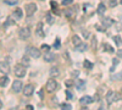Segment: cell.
Masks as SVG:
<instances>
[{
  "instance_id": "obj_38",
  "label": "cell",
  "mask_w": 122,
  "mask_h": 110,
  "mask_svg": "<svg viewBox=\"0 0 122 110\" xmlns=\"http://www.w3.org/2000/svg\"><path fill=\"white\" fill-rule=\"evenodd\" d=\"M65 84H66L67 87H71V86H72V84H73V82H72V81H71V79H66V82H65Z\"/></svg>"
},
{
  "instance_id": "obj_26",
  "label": "cell",
  "mask_w": 122,
  "mask_h": 110,
  "mask_svg": "<svg viewBox=\"0 0 122 110\" xmlns=\"http://www.w3.org/2000/svg\"><path fill=\"white\" fill-rule=\"evenodd\" d=\"M45 20H46V22L49 23V25H51L54 21H53V17H51V15H50V14H48L46 16H45Z\"/></svg>"
},
{
  "instance_id": "obj_21",
  "label": "cell",
  "mask_w": 122,
  "mask_h": 110,
  "mask_svg": "<svg viewBox=\"0 0 122 110\" xmlns=\"http://www.w3.org/2000/svg\"><path fill=\"white\" fill-rule=\"evenodd\" d=\"M21 64H22L23 66H28V65H29V58H28L27 55H25V56L21 59Z\"/></svg>"
},
{
  "instance_id": "obj_16",
  "label": "cell",
  "mask_w": 122,
  "mask_h": 110,
  "mask_svg": "<svg viewBox=\"0 0 122 110\" xmlns=\"http://www.w3.org/2000/svg\"><path fill=\"white\" fill-rule=\"evenodd\" d=\"M87 49H88V45L84 44V43H81V44L76 45V50H77V52H81V53H82V52H86Z\"/></svg>"
},
{
  "instance_id": "obj_27",
  "label": "cell",
  "mask_w": 122,
  "mask_h": 110,
  "mask_svg": "<svg viewBox=\"0 0 122 110\" xmlns=\"http://www.w3.org/2000/svg\"><path fill=\"white\" fill-rule=\"evenodd\" d=\"M117 5V0H109V6L110 7H115Z\"/></svg>"
},
{
  "instance_id": "obj_48",
  "label": "cell",
  "mask_w": 122,
  "mask_h": 110,
  "mask_svg": "<svg viewBox=\"0 0 122 110\" xmlns=\"http://www.w3.org/2000/svg\"><path fill=\"white\" fill-rule=\"evenodd\" d=\"M121 43H122V42H121Z\"/></svg>"
},
{
  "instance_id": "obj_2",
  "label": "cell",
  "mask_w": 122,
  "mask_h": 110,
  "mask_svg": "<svg viewBox=\"0 0 122 110\" xmlns=\"http://www.w3.org/2000/svg\"><path fill=\"white\" fill-rule=\"evenodd\" d=\"M25 10H26V14H27L28 16H32V15L37 11V5L33 4V3L26 4V5H25Z\"/></svg>"
},
{
  "instance_id": "obj_13",
  "label": "cell",
  "mask_w": 122,
  "mask_h": 110,
  "mask_svg": "<svg viewBox=\"0 0 122 110\" xmlns=\"http://www.w3.org/2000/svg\"><path fill=\"white\" fill-rule=\"evenodd\" d=\"M54 59H55V55H54L53 53L46 52V53L44 54V60H45L46 63H51V61H54Z\"/></svg>"
},
{
  "instance_id": "obj_31",
  "label": "cell",
  "mask_w": 122,
  "mask_h": 110,
  "mask_svg": "<svg viewBox=\"0 0 122 110\" xmlns=\"http://www.w3.org/2000/svg\"><path fill=\"white\" fill-rule=\"evenodd\" d=\"M121 99H122V94H121V93H116V92H115V102L121 100Z\"/></svg>"
},
{
  "instance_id": "obj_46",
  "label": "cell",
  "mask_w": 122,
  "mask_h": 110,
  "mask_svg": "<svg viewBox=\"0 0 122 110\" xmlns=\"http://www.w3.org/2000/svg\"><path fill=\"white\" fill-rule=\"evenodd\" d=\"M121 21H122V16H121Z\"/></svg>"
},
{
  "instance_id": "obj_7",
  "label": "cell",
  "mask_w": 122,
  "mask_h": 110,
  "mask_svg": "<svg viewBox=\"0 0 122 110\" xmlns=\"http://www.w3.org/2000/svg\"><path fill=\"white\" fill-rule=\"evenodd\" d=\"M95 100V99L93 98V97H90V95H84V97H82L79 99V103L82 104V105H88V104H92Z\"/></svg>"
},
{
  "instance_id": "obj_14",
  "label": "cell",
  "mask_w": 122,
  "mask_h": 110,
  "mask_svg": "<svg viewBox=\"0 0 122 110\" xmlns=\"http://www.w3.org/2000/svg\"><path fill=\"white\" fill-rule=\"evenodd\" d=\"M86 87V82L83 81V79H77V82H76V88L78 89V91H83Z\"/></svg>"
},
{
  "instance_id": "obj_33",
  "label": "cell",
  "mask_w": 122,
  "mask_h": 110,
  "mask_svg": "<svg viewBox=\"0 0 122 110\" xmlns=\"http://www.w3.org/2000/svg\"><path fill=\"white\" fill-rule=\"evenodd\" d=\"M114 41H115V43L118 45V44H121V38H120V36H115L114 37Z\"/></svg>"
},
{
  "instance_id": "obj_43",
  "label": "cell",
  "mask_w": 122,
  "mask_h": 110,
  "mask_svg": "<svg viewBox=\"0 0 122 110\" xmlns=\"http://www.w3.org/2000/svg\"><path fill=\"white\" fill-rule=\"evenodd\" d=\"M27 109H29V110H33V106H32V105H27Z\"/></svg>"
},
{
  "instance_id": "obj_36",
  "label": "cell",
  "mask_w": 122,
  "mask_h": 110,
  "mask_svg": "<svg viewBox=\"0 0 122 110\" xmlns=\"http://www.w3.org/2000/svg\"><path fill=\"white\" fill-rule=\"evenodd\" d=\"M66 97H67V99H72V98H73L72 93H71V92L68 91V89H67V91H66Z\"/></svg>"
},
{
  "instance_id": "obj_24",
  "label": "cell",
  "mask_w": 122,
  "mask_h": 110,
  "mask_svg": "<svg viewBox=\"0 0 122 110\" xmlns=\"http://www.w3.org/2000/svg\"><path fill=\"white\" fill-rule=\"evenodd\" d=\"M90 48L93 49V50L97 49V38L94 36H92V45H90Z\"/></svg>"
},
{
  "instance_id": "obj_22",
  "label": "cell",
  "mask_w": 122,
  "mask_h": 110,
  "mask_svg": "<svg viewBox=\"0 0 122 110\" xmlns=\"http://www.w3.org/2000/svg\"><path fill=\"white\" fill-rule=\"evenodd\" d=\"M111 79H114V81H121V79H122V71H121V72H118L117 75L111 76Z\"/></svg>"
},
{
  "instance_id": "obj_30",
  "label": "cell",
  "mask_w": 122,
  "mask_h": 110,
  "mask_svg": "<svg viewBox=\"0 0 122 110\" xmlns=\"http://www.w3.org/2000/svg\"><path fill=\"white\" fill-rule=\"evenodd\" d=\"M5 3L7 5H16L17 4V0H5Z\"/></svg>"
},
{
  "instance_id": "obj_19",
  "label": "cell",
  "mask_w": 122,
  "mask_h": 110,
  "mask_svg": "<svg viewBox=\"0 0 122 110\" xmlns=\"http://www.w3.org/2000/svg\"><path fill=\"white\" fill-rule=\"evenodd\" d=\"M105 11H106V6H105L103 3L99 4V5H98V14H99V15H103Z\"/></svg>"
},
{
  "instance_id": "obj_4",
  "label": "cell",
  "mask_w": 122,
  "mask_h": 110,
  "mask_svg": "<svg viewBox=\"0 0 122 110\" xmlns=\"http://www.w3.org/2000/svg\"><path fill=\"white\" fill-rule=\"evenodd\" d=\"M29 36H30V31H29L28 28H26V27L20 28V31H18V37L21 38V39L26 41V39H28V38H29Z\"/></svg>"
},
{
  "instance_id": "obj_9",
  "label": "cell",
  "mask_w": 122,
  "mask_h": 110,
  "mask_svg": "<svg viewBox=\"0 0 122 110\" xmlns=\"http://www.w3.org/2000/svg\"><path fill=\"white\" fill-rule=\"evenodd\" d=\"M0 71H1L3 73H5V75H7L10 72V65H9L7 61H1L0 63Z\"/></svg>"
},
{
  "instance_id": "obj_34",
  "label": "cell",
  "mask_w": 122,
  "mask_h": 110,
  "mask_svg": "<svg viewBox=\"0 0 122 110\" xmlns=\"http://www.w3.org/2000/svg\"><path fill=\"white\" fill-rule=\"evenodd\" d=\"M11 25H14V21H12V18H7V22L5 23V27H7V26H11Z\"/></svg>"
},
{
  "instance_id": "obj_6",
  "label": "cell",
  "mask_w": 122,
  "mask_h": 110,
  "mask_svg": "<svg viewBox=\"0 0 122 110\" xmlns=\"http://www.w3.org/2000/svg\"><path fill=\"white\" fill-rule=\"evenodd\" d=\"M12 91H14L15 93H18V92L23 91V84H22V82L20 81V79H16V81H14V83H12Z\"/></svg>"
},
{
  "instance_id": "obj_17",
  "label": "cell",
  "mask_w": 122,
  "mask_h": 110,
  "mask_svg": "<svg viewBox=\"0 0 122 110\" xmlns=\"http://www.w3.org/2000/svg\"><path fill=\"white\" fill-rule=\"evenodd\" d=\"M49 75H50V77L59 76V68L57 67H51V68H50V71H49Z\"/></svg>"
},
{
  "instance_id": "obj_3",
  "label": "cell",
  "mask_w": 122,
  "mask_h": 110,
  "mask_svg": "<svg viewBox=\"0 0 122 110\" xmlns=\"http://www.w3.org/2000/svg\"><path fill=\"white\" fill-rule=\"evenodd\" d=\"M59 87V83L55 81V79H49L46 83V91L48 92H55Z\"/></svg>"
},
{
  "instance_id": "obj_40",
  "label": "cell",
  "mask_w": 122,
  "mask_h": 110,
  "mask_svg": "<svg viewBox=\"0 0 122 110\" xmlns=\"http://www.w3.org/2000/svg\"><path fill=\"white\" fill-rule=\"evenodd\" d=\"M117 56L122 58V49H118V50H117Z\"/></svg>"
},
{
  "instance_id": "obj_10",
  "label": "cell",
  "mask_w": 122,
  "mask_h": 110,
  "mask_svg": "<svg viewBox=\"0 0 122 110\" xmlns=\"http://www.w3.org/2000/svg\"><path fill=\"white\" fill-rule=\"evenodd\" d=\"M65 16H66L68 20H75V17H76L75 9H67V10H65Z\"/></svg>"
},
{
  "instance_id": "obj_23",
  "label": "cell",
  "mask_w": 122,
  "mask_h": 110,
  "mask_svg": "<svg viewBox=\"0 0 122 110\" xmlns=\"http://www.w3.org/2000/svg\"><path fill=\"white\" fill-rule=\"evenodd\" d=\"M104 49H105V52H109L110 54H112V53H115V50H114V48L111 47V45H109V44H104Z\"/></svg>"
},
{
  "instance_id": "obj_29",
  "label": "cell",
  "mask_w": 122,
  "mask_h": 110,
  "mask_svg": "<svg viewBox=\"0 0 122 110\" xmlns=\"http://www.w3.org/2000/svg\"><path fill=\"white\" fill-rule=\"evenodd\" d=\"M60 44H61V43H60V38H56V39H55V43H54V48H55V49H59V48H60Z\"/></svg>"
},
{
  "instance_id": "obj_15",
  "label": "cell",
  "mask_w": 122,
  "mask_h": 110,
  "mask_svg": "<svg viewBox=\"0 0 122 110\" xmlns=\"http://www.w3.org/2000/svg\"><path fill=\"white\" fill-rule=\"evenodd\" d=\"M37 36L43 38L44 37V33H43V23H38L37 26Z\"/></svg>"
},
{
  "instance_id": "obj_12",
  "label": "cell",
  "mask_w": 122,
  "mask_h": 110,
  "mask_svg": "<svg viewBox=\"0 0 122 110\" xmlns=\"http://www.w3.org/2000/svg\"><path fill=\"white\" fill-rule=\"evenodd\" d=\"M114 102H115V92L109 91L107 94H106V103L107 104H111V103H114Z\"/></svg>"
},
{
  "instance_id": "obj_11",
  "label": "cell",
  "mask_w": 122,
  "mask_h": 110,
  "mask_svg": "<svg viewBox=\"0 0 122 110\" xmlns=\"http://www.w3.org/2000/svg\"><path fill=\"white\" fill-rule=\"evenodd\" d=\"M12 17L16 18V20H21V18L23 17V11H22L21 9H16V10H14V11H12Z\"/></svg>"
},
{
  "instance_id": "obj_25",
  "label": "cell",
  "mask_w": 122,
  "mask_h": 110,
  "mask_svg": "<svg viewBox=\"0 0 122 110\" xmlns=\"http://www.w3.org/2000/svg\"><path fill=\"white\" fill-rule=\"evenodd\" d=\"M83 65H84V67L88 68V70H92V68H93V64H92L90 61H88V60H86Z\"/></svg>"
},
{
  "instance_id": "obj_1",
  "label": "cell",
  "mask_w": 122,
  "mask_h": 110,
  "mask_svg": "<svg viewBox=\"0 0 122 110\" xmlns=\"http://www.w3.org/2000/svg\"><path fill=\"white\" fill-rule=\"evenodd\" d=\"M14 72H15V75H16L18 78H22V77L26 76V67H25L22 64H17V65L15 66Z\"/></svg>"
},
{
  "instance_id": "obj_44",
  "label": "cell",
  "mask_w": 122,
  "mask_h": 110,
  "mask_svg": "<svg viewBox=\"0 0 122 110\" xmlns=\"http://www.w3.org/2000/svg\"><path fill=\"white\" fill-rule=\"evenodd\" d=\"M1 106H3V103H1V100H0V109H1Z\"/></svg>"
},
{
  "instance_id": "obj_28",
  "label": "cell",
  "mask_w": 122,
  "mask_h": 110,
  "mask_svg": "<svg viewBox=\"0 0 122 110\" xmlns=\"http://www.w3.org/2000/svg\"><path fill=\"white\" fill-rule=\"evenodd\" d=\"M60 108H62V109H72V105L64 103V104H60Z\"/></svg>"
},
{
  "instance_id": "obj_47",
  "label": "cell",
  "mask_w": 122,
  "mask_h": 110,
  "mask_svg": "<svg viewBox=\"0 0 122 110\" xmlns=\"http://www.w3.org/2000/svg\"><path fill=\"white\" fill-rule=\"evenodd\" d=\"M121 4H122V0H121Z\"/></svg>"
},
{
  "instance_id": "obj_8",
  "label": "cell",
  "mask_w": 122,
  "mask_h": 110,
  "mask_svg": "<svg viewBox=\"0 0 122 110\" xmlns=\"http://www.w3.org/2000/svg\"><path fill=\"white\" fill-rule=\"evenodd\" d=\"M23 94L26 95V97H30L33 94V92H34V86L33 84H27L25 88H23Z\"/></svg>"
},
{
  "instance_id": "obj_37",
  "label": "cell",
  "mask_w": 122,
  "mask_h": 110,
  "mask_svg": "<svg viewBox=\"0 0 122 110\" xmlns=\"http://www.w3.org/2000/svg\"><path fill=\"white\" fill-rule=\"evenodd\" d=\"M40 49H42V50H50V47L46 45V44H43L42 47H40Z\"/></svg>"
},
{
  "instance_id": "obj_42",
  "label": "cell",
  "mask_w": 122,
  "mask_h": 110,
  "mask_svg": "<svg viewBox=\"0 0 122 110\" xmlns=\"http://www.w3.org/2000/svg\"><path fill=\"white\" fill-rule=\"evenodd\" d=\"M71 73H72L73 76H77V75H79V71H72Z\"/></svg>"
},
{
  "instance_id": "obj_18",
  "label": "cell",
  "mask_w": 122,
  "mask_h": 110,
  "mask_svg": "<svg viewBox=\"0 0 122 110\" xmlns=\"http://www.w3.org/2000/svg\"><path fill=\"white\" fill-rule=\"evenodd\" d=\"M72 43H73V45L76 47V45H78V44H81L82 43V41H81V37L79 36H77V34H75L73 37H72Z\"/></svg>"
},
{
  "instance_id": "obj_32",
  "label": "cell",
  "mask_w": 122,
  "mask_h": 110,
  "mask_svg": "<svg viewBox=\"0 0 122 110\" xmlns=\"http://www.w3.org/2000/svg\"><path fill=\"white\" fill-rule=\"evenodd\" d=\"M103 21H104V22H103V25H104L105 27H106V26L109 27V26L111 25V20H106V18H104V20H103Z\"/></svg>"
},
{
  "instance_id": "obj_20",
  "label": "cell",
  "mask_w": 122,
  "mask_h": 110,
  "mask_svg": "<svg viewBox=\"0 0 122 110\" xmlns=\"http://www.w3.org/2000/svg\"><path fill=\"white\" fill-rule=\"evenodd\" d=\"M7 83H9V77L7 76H3L1 78H0V86L1 87L7 86Z\"/></svg>"
},
{
  "instance_id": "obj_41",
  "label": "cell",
  "mask_w": 122,
  "mask_h": 110,
  "mask_svg": "<svg viewBox=\"0 0 122 110\" xmlns=\"http://www.w3.org/2000/svg\"><path fill=\"white\" fill-rule=\"evenodd\" d=\"M50 5H51V7H53V9H55V7H56V3L54 1V0H53V1H50Z\"/></svg>"
},
{
  "instance_id": "obj_45",
  "label": "cell",
  "mask_w": 122,
  "mask_h": 110,
  "mask_svg": "<svg viewBox=\"0 0 122 110\" xmlns=\"http://www.w3.org/2000/svg\"><path fill=\"white\" fill-rule=\"evenodd\" d=\"M39 1H44V0H39Z\"/></svg>"
},
{
  "instance_id": "obj_35",
  "label": "cell",
  "mask_w": 122,
  "mask_h": 110,
  "mask_svg": "<svg viewBox=\"0 0 122 110\" xmlns=\"http://www.w3.org/2000/svg\"><path fill=\"white\" fill-rule=\"evenodd\" d=\"M72 1H73V0H64L62 5H64V6H67V5H70V4H72Z\"/></svg>"
},
{
  "instance_id": "obj_5",
  "label": "cell",
  "mask_w": 122,
  "mask_h": 110,
  "mask_svg": "<svg viewBox=\"0 0 122 110\" xmlns=\"http://www.w3.org/2000/svg\"><path fill=\"white\" fill-rule=\"evenodd\" d=\"M27 53L29 54V56H32L34 59H38L40 56V50L34 47H30V48H27Z\"/></svg>"
},
{
  "instance_id": "obj_39",
  "label": "cell",
  "mask_w": 122,
  "mask_h": 110,
  "mask_svg": "<svg viewBox=\"0 0 122 110\" xmlns=\"http://www.w3.org/2000/svg\"><path fill=\"white\" fill-rule=\"evenodd\" d=\"M112 64H114V66L118 65V64H120V60H118V59H112Z\"/></svg>"
}]
</instances>
